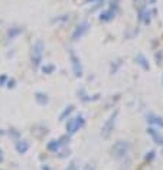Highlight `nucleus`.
<instances>
[{"label": "nucleus", "instance_id": "obj_31", "mask_svg": "<svg viewBox=\"0 0 163 170\" xmlns=\"http://www.w3.org/2000/svg\"><path fill=\"white\" fill-rule=\"evenodd\" d=\"M156 2H157V0H149V5H154Z\"/></svg>", "mask_w": 163, "mask_h": 170}, {"label": "nucleus", "instance_id": "obj_21", "mask_svg": "<svg viewBox=\"0 0 163 170\" xmlns=\"http://www.w3.org/2000/svg\"><path fill=\"white\" fill-rule=\"evenodd\" d=\"M69 140H71V137H69V134H67V136H62L58 141L61 143V146H67L68 143H69Z\"/></svg>", "mask_w": 163, "mask_h": 170}, {"label": "nucleus", "instance_id": "obj_3", "mask_svg": "<svg viewBox=\"0 0 163 170\" xmlns=\"http://www.w3.org/2000/svg\"><path fill=\"white\" fill-rule=\"evenodd\" d=\"M84 124H85V120H84V115H82V114H78L77 117L68 118L67 126H65V128H67V134H69V136L75 134L80 128L84 127Z\"/></svg>", "mask_w": 163, "mask_h": 170}, {"label": "nucleus", "instance_id": "obj_20", "mask_svg": "<svg viewBox=\"0 0 163 170\" xmlns=\"http://www.w3.org/2000/svg\"><path fill=\"white\" fill-rule=\"evenodd\" d=\"M118 6H120V0H111V2H110V7H108V9L114 10L115 13H117V10H118Z\"/></svg>", "mask_w": 163, "mask_h": 170}, {"label": "nucleus", "instance_id": "obj_25", "mask_svg": "<svg viewBox=\"0 0 163 170\" xmlns=\"http://www.w3.org/2000/svg\"><path fill=\"white\" fill-rule=\"evenodd\" d=\"M65 170H78V163L75 160L71 161V163H69V166H68Z\"/></svg>", "mask_w": 163, "mask_h": 170}, {"label": "nucleus", "instance_id": "obj_12", "mask_svg": "<svg viewBox=\"0 0 163 170\" xmlns=\"http://www.w3.org/2000/svg\"><path fill=\"white\" fill-rule=\"evenodd\" d=\"M35 101H36L41 107H45V105H48V102H49V97L45 94V92L38 91V92H35Z\"/></svg>", "mask_w": 163, "mask_h": 170}, {"label": "nucleus", "instance_id": "obj_17", "mask_svg": "<svg viewBox=\"0 0 163 170\" xmlns=\"http://www.w3.org/2000/svg\"><path fill=\"white\" fill-rule=\"evenodd\" d=\"M55 69H56V68H55V65H52V64H46V65L42 66V72L46 74V75H51Z\"/></svg>", "mask_w": 163, "mask_h": 170}, {"label": "nucleus", "instance_id": "obj_8", "mask_svg": "<svg viewBox=\"0 0 163 170\" xmlns=\"http://www.w3.org/2000/svg\"><path fill=\"white\" fill-rule=\"evenodd\" d=\"M20 33H23V28H22V26H12V28H9L7 32H6V39L10 42V41L17 38Z\"/></svg>", "mask_w": 163, "mask_h": 170}, {"label": "nucleus", "instance_id": "obj_27", "mask_svg": "<svg viewBox=\"0 0 163 170\" xmlns=\"http://www.w3.org/2000/svg\"><path fill=\"white\" fill-rule=\"evenodd\" d=\"M7 76L6 75H0V87H3V85H6V82H7Z\"/></svg>", "mask_w": 163, "mask_h": 170}, {"label": "nucleus", "instance_id": "obj_5", "mask_svg": "<svg viewBox=\"0 0 163 170\" xmlns=\"http://www.w3.org/2000/svg\"><path fill=\"white\" fill-rule=\"evenodd\" d=\"M69 61H71V66H72V72H74V76L75 78H81L84 75V71H82V64L81 59L77 53L74 52L72 49H69Z\"/></svg>", "mask_w": 163, "mask_h": 170}, {"label": "nucleus", "instance_id": "obj_19", "mask_svg": "<svg viewBox=\"0 0 163 170\" xmlns=\"http://www.w3.org/2000/svg\"><path fill=\"white\" fill-rule=\"evenodd\" d=\"M146 0H136V9L139 10V12H142V10H144V7H146Z\"/></svg>", "mask_w": 163, "mask_h": 170}, {"label": "nucleus", "instance_id": "obj_28", "mask_svg": "<svg viewBox=\"0 0 163 170\" xmlns=\"http://www.w3.org/2000/svg\"><path fill=\"white\" fill-rule=\"evenodd\" d=\"M82 170H95V167L92 164H87V166H84V169Z\"/></svg>", "mask_w": 163, "mask_h": 170}, {"label": "nucleus", "instance_id": "obj_30", "mask_svg": "<svg viewBox=\"0 0 163 170\" xmlns=\"http://www.w3.org/2000/svg\"><path fill=\"white\" fill-rule=\"evenodd\" d=\"M94 2H100V0H85V3H94Z\"/></svg>", "mask_w": 163, "mask_h": 170}, {"label": "nucleus", "instance_id": "obj_4", "mask_svg": "<svg viewBox=\"0 0 163 170\" xmlns=\"http://www.w3.org/2000/svg\"><path fill=\"white\" fill-rule=\"evenodd\" d=\"M117 117H118V110L115 108L114 111L111 113L110 117H108V120L103 124V128H101V136H103L104 138L110 137L111 131H113V128H114V126H115V121H117Z\"/></svg>", "mask_w": 163, "mask_h": 170}, {"label": "nucleus", "instance_id": "obj_23", "mask_svg": "<svg viewBox=\"0 0 163 170\" xmlns=\"http://www.w3.org/2000/svg\"><path fill=\"white\" fill-rule=\"evenodd\" d=\"M69 154H71V150H69V149H65V150H62L58 154V157H59V159H67Z\"/></svg>", "mask_w": 163, "mask_h": 170}, {"label": "nucleus", "instance_id": "obj_9", "mask_svg": "<svg viewBox=\"0 0 163 170\" xmlns=\"http://www.w3.org/2000/svg\"><path fill=\"white\" fill-rule=\"evenodd\" d=\"M146 118H147V123L150 126H157V127L163 128V118L160 115H157V114H154V113H149L146 115Z\"/></svg>", "mask_w": 163, "mask_h": 170}, {"label": "nucleus", "instance_id": "obj_18", "mask_svg": "<svg viewBox=\"0 0 163 170\" xmlns=\"http://www.w3.org/2000/svg\"><path fill=\"white\" fill-rule=\"evenodd\" d=\"M69 20V14H61L55 19H52V23H64V22H68Z\"/></svg>", "mask_w": 163, "mask_h": 170}, {"label": "nucleus", "instance_id": "obj_33", "mask_svg": "<svg viewBox=\"0 0 163 170\" xmlns=\"http://www.w3.org/2000/svg\"><path fill=\"white\" fill-rule=\"evenodd\" d=\"M162 82H163V79H162Z\"/></svg>", "mask_w": 163, "mask_h": 170}, {"label": "nucleus", "instance_id": "obj_14", "mask_svg": "<svg viewBox=\"0 0 163 170\" xmlns=\"http://www.w3.org/2000/svg\"><path fill=\"white\" fill-rule=\"evenodd\" d=\"M74 110H75V107H74V105H68V107H65V110L59 114V121H65L67 118H69V115L72 114V111H74Z\"/></svg>", "mask_w": 163, "mask_h": 170}, {"label": "nucleus", "instance_id": "obj_29", "mask_svg": "<svg viewBox=\"0 0 163 170\" xmlns=\"http://www.w3.org/2000/svg\"><path fill=\"white\" fill-rule=\"evenodd\" d=\"M2 161H3V150L0 149V163H2Z\"/></svg>", "mask_w": 163, "mask_h": 170}, {"label": "nucleus", "instance_id": "obj_16", "mask_svg": "<svg viewBox=\"0 0 163 170\" xmlns=\"http://www.w3.org/2000/svg\"><path fill=\"white\" fill-rule=\"evenodd\" d=\"M123 59H115V61H113L111 62V65H110V74L111 75H114V74H117V72H118V69H120L121 68V65H123Z\"/></svg>", "mask_w": 163, "mask_h": 170}, {"label": "nucleus", "instance_id": "obj_32", "mask_svg": "<svg viewBox=\"0 0 163 170\" xmlns=\"http://www.w3.org/2000/svg\"><path fill=\"white\" fill-rule=\"evenodd\" d=\"M42 170H51V169H49V166H46V164H45V166L42 167Z\"/></svg>", "mask_w": 163, "mask_h": 170}, {"label": "nucleus", "instance_id": "obj_22", "mask_svg": "<svg viewBox=\"0 0 163 170\" xmlns=\"http://www.w3.org/2000/svg\"><path fill=\"white\" fill-rule=\"evenodd\" d=\"M154 157H156V151H154V150H150L149 153L146 154V157H144V160H146V161H152V160L154 159Z\"/></svg>", "mask_w": 163, "mask_h": 170}, {"label": "nucleus", "instance_id": "obj_24", "mask_svg": "<svg viewBox=\"0 0 163 170\" xmlns=\"http://www.w3.org/2000/svg\"><path fill=\"white\" fill-rule=\"evenodd\" d=\"M6 87H7L9 90H13L14 87H16V79H14V78H10V79H7V82H6Z\"/></svg>", "mask_w": 163, "mask_h": 170}, {"label": "nucleus", "instance_id": "obj_10", "mask_svg": "<svg viewBox=\"0 0 163 170\" xmlns=\"http://www.w3.org/2000/svg\"><path fill=\"white\" fill-rule=\"evenodd\" d=\"M136 62H137V65H140L143 68V71H150V65H149V61H147V58L144 56L142 52H137L134 56Z\"/></svg>", "mask_w": 163, "mask_h": 170}, {"label": "nucleus", "instance_id": "obj_1", "mask_svg": "<svg viewBox=\"0 0 163 170\" xmlns=\"http://www.w3.org/2000/svg\"><path fill=\"white\" fill-rule=\"evenodd\" d=\"M43 51H45V45H43V42L41 39H38L32 45V49H30V62H32L33 69H38L39 66H41V64H42Z\"/></svg>", "mask_w": 163, "mask_h": 170}, {"label": "nucleus", "instance_id": "obj_11", "mask_svg": "<svg viewBox=\"0 0 163 170\" xmlns=\"http://www.w3.org/2000/svg\"><path fill=\"white\" fill-rule=\"evenodd\" d=\"M115 12L114 10H111V9H107V10H104V12H101L100 13V22H104V23H107V22H111V20L115 17Z\"/></svg>", "mask_w": 163, "mask_h": 170}, {"label": "nucleus", "instance_id": "obj_7", "mask_svg": "<svg viewBox=\"0 0 163 170\" xmlns=\"http://www.w3.org/2000/svg\"><path fill=\"white\" fill-rule=\"evenodd\" d=\"M146 133H147L150 137L153 138V141L156 143L157 146H163V136L157 131V130H156V128H153L152 126H150V127L146 128Z\"/></svg>", "mask_w": 163, "mask_h": 170}, {"label": "nucleus", "instance_id": "obj_15", "mask_svg": "<svg viewBox=\"0 0 163 170\" xmlns=\"http://www.w3.org/2000/svg\"><path fill=\"white\" fill-rule=\"evenodd\" d=\"M61 149V143L58 140H51V141L46 144V150L48 151H52V153H58Z\"/></svg>", "mask_w": 163, "mask_h": 170}, {"label": "nucleus", "instance_id": "obj_13", "mask_svg": "<svg viewBox=\"0 0 163 170\" xmlns=\"http://www.w3.org/2000/svg\"><path fill=\"white\" fill-rule=\"evenodd\" d=\"M14 149H16V151L19 154H25L29 150V143L26 140H17V141L14 143Z\"/></svg>", "mask_w": 163, "mask_h": 170}, {"label": "nucleus", "instance_id": "obj_26", "mask_svg": "<svg viewBox=\"0 0 163 170\" xmlns=\"http://www.w3.org/2000/svg\"><path fill=\"white\" fill-rule=\"evenodd\" d=\"M162 59H163V52L160 51V52H157V53H156V61H157V64H159V65L162 64Z\"/></svg>", "mask_w": 163, "mask_h": 170}, {"label": "nucleus", "instance_id": "obj_2", "mask_svg": "<svg viewBox=\"0 0 163 170\" xmlns=\"http://www.w3.org/2000/svg\"><path fill=\"white\" fill-rule=\"evenodd\" d=\"M130 150H131V144L129 141H124V140H120L117 141L111 149V153H113V157L117 159V160H123L129 156Z\"/></svg>", "mask_w": 163, "mask_h": 170}, {"label": "nucleus", "instance_id": "obj_6", "mask_svg": "<svg viewBox=\"0 0 163 170\" xmlns=\"http://www.w3.org/2000/svg\"><path fill=\"white\" fill-rule=\"evenodd\" d=\"M90 28H91V26H90V22H88V20H81V22L75 26L74 32H72V41H80V39L90 30Z\"/></svg>", "mask_w": 163, "mask_h": 170}]
</instances>
